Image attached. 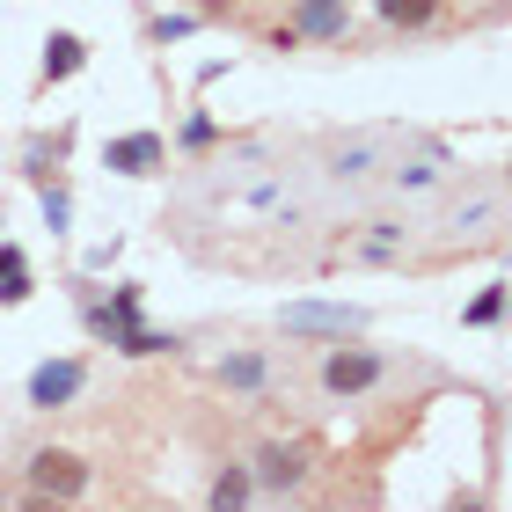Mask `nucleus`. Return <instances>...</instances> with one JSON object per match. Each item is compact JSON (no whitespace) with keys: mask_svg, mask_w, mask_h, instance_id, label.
<instances>
[{"mask_svg":"<svg viewBox=\"0 0 512 512\" xmlns=\"http://www.w3.org/2000/svg\"><path fill=\"white\" fill-rule=\"evenodd\" d=\"M213 132H220L213 118H191V125H183V147H205V139H213Z\"/></svg>","mask_w":512,"mask_h":512,"instance_id":"obj_19","label":"nucleus"},{"mask_svg":"<svg viewBox=\"0 0 512 512\" xmlns=\"http://www.w3.org/2000/svg\"><path fill=\"white\" fill-rule=\"evenodd\" d=\"M381 15L395 22V30H425V22L439 15V0H381Z\"/></svg>","mask_w":512,"mask_h":512,"instance_id":"obj_13","label":"nucleus"},{"mask_svg":"<svg viewBox=\"0 0 512 512\" xmlns=\"http://www.w3.org/2000/svg\"><path fill=\"white\" fill-rule=\"evenodd\" d=\"M374 381H381V352H366V344H337L322 359V388L330 395H366Z\"/></svg>","mask_w":512,"mask_h":512,"instance_id":"obj_2","label":"nucleus"},{"mask_svg":"<svg viewBox=\"0 0 512 512\" xmlns=\"http://www.w3.org/2000/svg\"><path fill=\"white\" fill-rule=\"evenodd\" d=\"M293 30L300 37H344V30H352V15H344V0H308Z\"/></svg>","mask_w":512,"mask_h":512,"instance_id":"obj_9","label":"nucleus"},{"mask_svg":"<svg viewBox=\"0 0 512 512\" xmlns=\"http://www.w3.org/2000/svg\"><path fill=\"white\" fill-rule=\"evenodd\" d=\"M227 388H264V359H256V352H235V359H227Z\"/></svg>","mask_w":512,"mask_h":512,"instance_id":"obj_15","label":"nucleus"},{"mask_svg":"<svg viewBox=\"0 0 512 512\" xmlns=\"http://www.w3.org/2000/svg\"><path fill=\"white\" fill-rule=\"evenodd\" d=\"M103 169H118V176L161 169V132H125V139H110V147H103Z\"/></svg>","mask_w":512,"mask_h":512,"instance_id":"obj_4","label":"nucleus"},{"mask_svg":"<svg viewBox=\"0 0 512 512\" xmlns=\"http://www.w3.org/2000/svg\"><path fill=\"white\" fill-rule=\"evenodd\" d=\"M374 161H381V132H359V139H344V147H337L330 169H337L344 183H359V176H374Z\"/></svg>","mask_w":512,"mask_h":512,"instance_id":"obj_8","label":"nucleus"},{"mask_svg":"<svg viewBox=\"0 0 512 512\" xmlns=\"http://www.w3.org/2000/svg\"><path fill=\"white\" fill-rule=\"evenodd\" d=\"M498 315H505V286H483V293L469 300V322L483 330V322H498Z\"/></svg>","mask_w":512,"mask_h":512,"instance_id":"obj_16","label":"nucleus"},{"mask_svg":"<svg viewBox=\"0 0 512 512\" xmlns=\"http://www.w3.org/2000/svg\"><path fill=\"white\" fill-rule=\"evenodd\" d=\"M439 169H432V161H410V169H395V183H410V191H417V183H432Z\"/></svg>","mask_w":512,"mask_h":512,"instance_id":"obj_20","label":"nucleus"},{"mask_svg":"<svg viewBox=\"0 0 512 512\" xmlns=\"http://www.w3.org/2000/svg\"><path fill=\"white\" fill-rule=\"evenodd\" d=\"M198 30V15H161L154 22V44H176V37H191Z\"/></svg>","mask_w":512,"mask_h":512,"instance_id":"obj_18","label":"nucleus"},{"mask_svg":"<svg viewBox=\"0 0 512 512\" xmlns=\"http://www.w3.org/2000/svg\"><path fill=\"white\" fill-rule=\"evenodd\" d=\"M395 249H403V227H395V220H374V227L359 235V256H374V264H388Z\"/></svg>","mask_w":512,"mask_h":512,"instance_id":"obj_12","label":"nucleus"},{"mask_svg":"<svg viewBox=\"0 0 512 512\" xmlns=\"http://www.w3.org/2000/svg\"><path fill=\"white\" fill-rule=\"evenodd\" d=\"M81 66H88V44H81L74 30H52V37H44V66H37L44 88H52V81H74Z\"/></svg>","mask_w":512,"mask_h":512,"instance_id":"obj_5","label":"nucleus"},{"mask_svg":"<svg viewBox=\"0 0 512 512\" xmlns=\"http://www.w3.org/2000/svg\"><path fill=\"white\" fill-rule=\"evenodd\" d=\"M359 308H330V300H300V308H286V330H330V337H344V330H359Z\"/></svg>","mask_w":512,"mask_h":512,"instance_id":"obj_6","label":"nucleus"},{"mask_svg":"<svg viewBox=\"0 0 512 512\" xmlns=\"http://www.w3.org/2000/svg\"><path fill=\"white\" fill-rule=\"evenodd\" d=\"M44 220H52V235H66V220H74V198L59 183H44Z\"/></svg>","mask_w":512,"mask_h":512,"instance_id":"obj_17","label":"nucleus"},{"mask_svg":"<svg viewBox=\"0 0 512 512\" xmlns=\"http://www.w3.org/2000/svg\"><path fill=\"white\" fill-rule=\"evenodd\" d=\"M300 476H308V454L300 447H264L256 454V483H264V491H293Z\"/></svg>","mask_w":512,"mask_h":512,"instance_id":"obj_7","label":"nucleus"},{"mask_svg":"<svg viewBox=\"0 0 512 512\" xmlns=\"http://www.w3.org/2000/svg\"><path fill=\"white\" fill-rule=\"evenodd\" d=\"M118 352H125V359H154V352H176V337H161V330H139V322H125V330H118Z\"/></svg>","mask_w":512,"mask_h":512,"instance_id":"obj_11","label":"nucleus"},{"mask_svg":"<svg viewBox=\"0 0 512 512\" xmlns=\"http://www.w3.org/2000/svg\"><path fill=\"white\" fill-rule=\"evenodd\" d=\"M249 491H256V476H249V469H227V476L213 483V505L235 512V505H249Z\"/></svg>","mask_w":512,"mask_h":512,"instance_id":"obj_14","label":"nucleus"},{"mask_svg":"<svg viewBox=\"0 0 512 512\" xmlns=\"http://www.w3.org/2000/svg\"><path fill=\"white\" fill-rule=\"evenodd\" d=\"M81 388H88V366L81 359H44L37 374H30V403L37 410H59V403H74Z\"/></svg>","mask_w":512,"mask_h":512,"instance_id":"obj_3","label":"nucleus"},{"mask_svg":"<svg viewBox=\"0 0 512 512\" xmlns=\"http://www.w3.org/2000/svg\"><path fill=\"white\" fill-rule=\"evenodd\" d=\"M30 491H37V498H81V491H88V461L66 454V447H44V454L30 461Z\"/></svg>","mask_w":512,"mask_h":512,"instance_id":"obj_1","label":"nucleus"},{"mask_svg":"<svg viewBox=\"0 0 512 512\" xmlns=\"http://www.w3.org/2000/svg\"><path fill=\"white\" fill-rule=\"evenodd\" d=\"M22 300H30V264L15 242H0V308H22Z\"/></svg>","mask_w":512,"mask_h":512,"instance_id":"obj_10","label":"nucleus"}]
</instances>
